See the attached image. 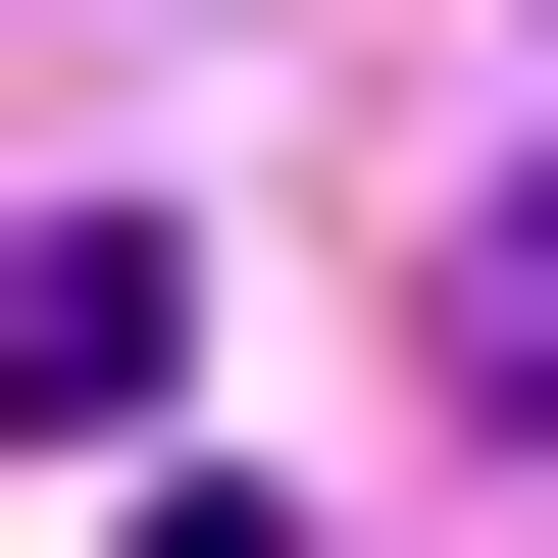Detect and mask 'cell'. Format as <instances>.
<instances>
[{
    "mask_svg": "<svg viewBox=\"0 0 558 558\" xmlns=\"http://www.w3.org/2000/svg\"><path fill=\"white\" fill-rule=\"evenodd\" d=\"M102 407H153V254L51 204V254H0V457H102Z\"/></svg>",
    "mask_w": 558,
    "mask_h": 558,
    "instance_id": "6da1fadb",
    "label": "cell"
}]
</instances>
